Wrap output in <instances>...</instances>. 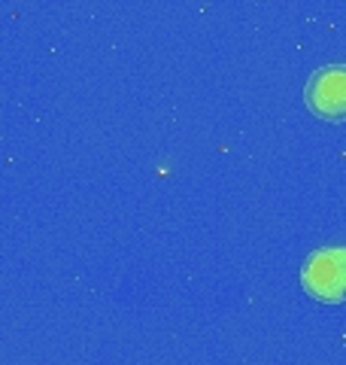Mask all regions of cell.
I'll return each mask as SVG.
<instances>
[{
    "instance_id": "7a4b0ae2",
    "label": "cell",
    "mask_w": 346,
    "mask_h": 365,
    "mask_svg": "<svg viewBox=\"0 0 346 365\" xmlns=\"http://www.w3.org/2000/svg\"><path fill=\"white\" fill-rule=\"evenodd\" d=\"M304 101L319 119L346 122V64L316 67L304 86Z\"/></svg>"
},
{
    "instance_id": "6da1fadb",
    "label": "cell",
    "mask_w": 346,
    "mask_h": 365,
    "mask_svg": "<svg viewBox=\"0 0 346 365\" xmlns=\"http://www.w3.org/2000/svg\"><path fill=\"white\" fill-rule=\"evenodd\" d=\"M301 287L316 302L346 299V247H319L301 265Z\"/></svg>"
}]
</instances>
